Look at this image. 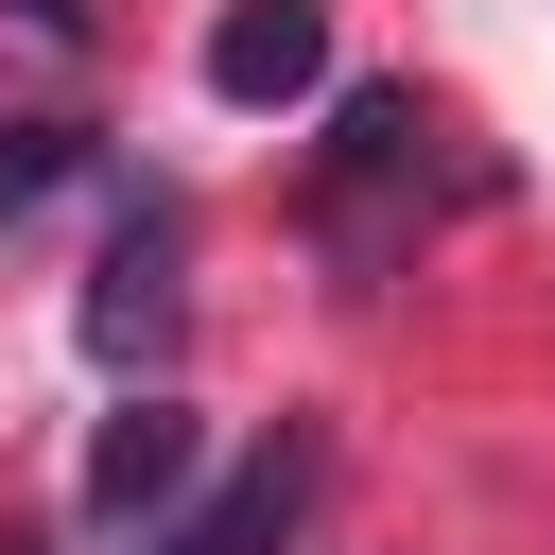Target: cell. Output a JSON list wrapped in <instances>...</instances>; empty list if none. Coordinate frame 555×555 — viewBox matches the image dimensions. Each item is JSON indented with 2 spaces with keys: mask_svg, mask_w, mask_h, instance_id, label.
Segmentation results:
<instances>
[{
  "mask_svg": "<svg viewBox=\"0 0 555 555\" xmlns=\"http://www.w3.org/2000/svg\"><path fill=\"white\" fill-rule=\"evenodd\" d=\"M312 87H330V0H225V17H208V104L278 121V104H312Z\"/></svg>",
  "mask_w": 555,
  "mask_h": 555,
  "instance_id": "3",
  "label": "cell"
},
{
  "mask_svg": "<svg viewBox=\"0 0 555 555\" xmlns=\"http://www.w3.org/2000/svg\"><path fill=\"white\" fill-rule=\"evenodd\" d=\"M69 173H87V139H69V121H0V225H17L35 191H69Z\"/></svg>",
  "mask_w": 555,
  "mask_h": 555,
  "instance_id": "6",
  "label": "cell"
},
{
  "mask_svg": "<svg viewBox=\"0 0 555 555\" xmlns=\"http://www.w3.org/2000/svg\"><path fill=\"white\" fill-rule=\"evenodd\" d=\"M312 486H330V434L295 416V434H278V451H243V468H225V486H208V503L156 538V555H278V538L312 520Z\"/></svg>",
  "mask_w": 555,
  "mask_h": 555,
  "instance_id": "4",
  "label": "cell"
},
{
  "mask_svg": "<svg viewBox=\"0 0 555 555\" xmlns=\"http://www.w3.org/2000/svg\"><path fill=\"white\" fill-rule=\"evenodd\" d=\"M191 486V399L173 382H121V416L87 434V520H156Z\"/></svg>",
  "mask_w": 555,
  "mask_h": 555,
  "instance_id": "5",
  "label": "cell"
},
{
  "mask_svg": "<svg viewBox=\"0 0 555 555\" xmlns=\"http://www.w3.org/2000/svg\"><path fill=\"white\" fill-rule=\"evenodd\" d=\"M416 173H434L416 87H347V104H330V156H312V225H330V260H347V278H382V260H399V225H382V208H399Z\"/></svg>",
  "mask_w": 555,
  "mask_h": 555,
  "instance_id": "2",
  "label": "cell"
},
{
  "mask_svg": "<svg viewBox=\"0 0 555 555\" xmlns=\"http://www.w3.org/2000/svg\"><path fill=\"white\" fill-rule=\"evenodd\" d=\"M0 17H17V35H52V52H87V35H104V0H0Z\"/></svg>",
  "mask_w": 555,
  "mask_h": 555,
  "instance_id": "7",
  "label": "cell"
},
{
  "mask_svg": "<svg viewBox=\"0 0 555 555\" xmlns=\"http://www.w3.org/2000/svg\"><path fill=\"white\" fill-rule=\"evenodd\" d=\"M173 278H191V208L139 173V191L104 208V260H87V364H104V382H156V364H173V312H191Z\"/></svg>",
  "mask_w": 555,
  "mask_h": 555,
  "instance_id": "1",
  "label": "cell"
}]
</instances>
